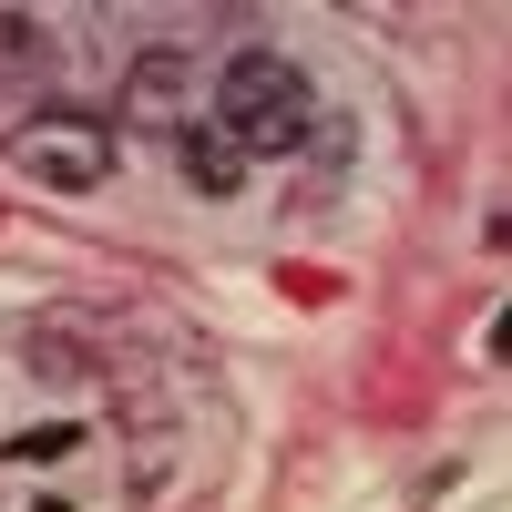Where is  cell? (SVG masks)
Returning <instances> with one entry per match:
<instances>
[{"instance_id": "8992f818", "label": "cell", "mask_w": 512, "mask_h": 512, "mask_svg": "<svg viewBox=\"0 0 512 512\" xmlns=\"http://www.w3.org/2000/svg\"><path fill=\"white\" fill-rule=\"evenodd\" d=\"M31 72H52V31L21 21V11H0V82H31Z\"/></svg>"}, {"instance_id": "6da1fadb", "label": "cell", "mask_w": 512, "mask_h": 512, "mask_svg": "<svg viewBox=\"0 0 512 512\" xmlns=\"http://www.w3.org/2000/svg\"><path fill=\"white\" fill-rule=\"evenodd\" d=\"M216 134L256 164V154H297L318 134V82L297 72L287 52H267V41H246V52H226L216 72Z\"/></svg>"}, {"instance_id": "52a82bcc", "label": "cell", "mask_w": 512, "mask_h": 512, "mask_svg": "<svg viewBox=\"0 0 512 512\" xmlns=\"http://www.w3.org/2000/svg\"><path fill=\"white\" fill-rule=\"evenodd\" d=\"M0 512H72V502H52V492H0Z\"/></svg>"}, {"instance_id": "5b68a950", "label": "cell", "mask_w": 512, "mask_h": 512, "mask_svg": "<svg viewBox=\"0 0 512 512\" xmlns=\"http://www.w3.org/2000/svg\"><path fill=\"white\" fill-rule=\"evenodd\" d=\"M72 451H82V420H41V431H11V441H0L11 472H62Z\"/></svg>"}, {"instance_id": "277c9868", "label": "cell", "mask_w": 512, "mask_h": 512, "mask_svg": "<svg viewBox=\"0 0 512 512\" xmlns=\"http://www.w3.org/2000/svg\"><path fill=\"white\" fill-rule=\"evenodd\" d=\"M175 175H185L195 195H236V185H246V154L216 134V123H185V134H175Z\"/></svg>"}, {"instance_id": "3957f363", "label": "cell", "mask_w": 512, "mask_h": 512, "mask_svg": "<svg viewBox=\"0 0 512 512\" xmlns=\"http://www.w3.org/2000/svg\"><path fill=\"white\" fill-rule=\"evenodd\" d=\"M21 164L41 185H62V195H93L113 175V123L103 113H31L21 123Z\"/></svg>"}, {"instance_id": "7a4b0ae2", "label": "cell", "mask_w": 512, "mask_h": 512, "mask_svg": "<svg viewBox=\"0 0 512 512\" xmlns=\"http://www.w3.org/2000/svg\"><path fill=\"white\" fill-rule=\"evenodd\" d=\"M123 123H144L164 144H175L185 123H205V52H185V41L134 52V72H123Z\"/></svg>"}]
</instances>
